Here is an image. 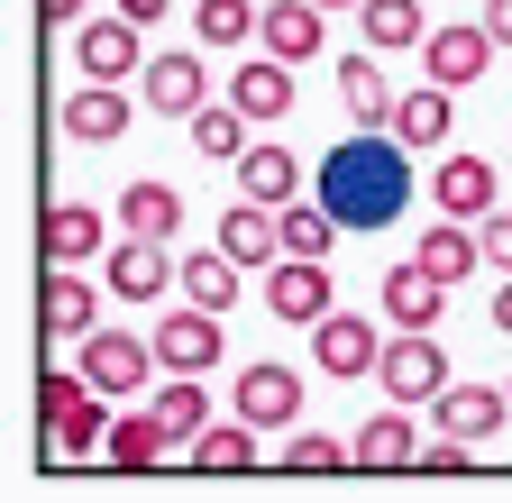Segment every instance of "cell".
<instances>
[{
	"instance_id": "6da1fadb",
	"label": "cell",
	"mask_w": 512,
	"mask_h": 503,
	"mask_svg": "<svg viewBox=\"0 0 512 503\" xmlns=\"http://www.w3.org/2000/svg\"><path fill=\"white\" fill-rule=\"evenodd\" d=\"M311 193L330 202V211H339L348 229H384V220H403V211H412V147H403L394 129L339 138L330 156H320Z\"/></svg>"
},
{
	"instance_id": "7a4b0ae2",
	"label": "cell",
	"mask_w": 512,
	"mask_h": 503,
	"mask_svg": "<svg viewBox=\"0 0 512 503\" xmlns=\"http://www.w3.org/2000/svg\"><path fill=\"white\" fill-rule=\"evenodd\" d=\"M375 375H384V394H394V403H439L448 385H458V375H448V348L430 330H394L384 357H375Z\"/></svg>"
},
{
	"instance_id": "3957f363",
	"label": "cell",
	"mask_w": 512,
	"mask_h": 503,
	"mask_svg": "<svg viewBox=\"0 0 512 503\" xmlns=\"http://www.w3.org/2000/svg\"><path fill=\"white\" fill-rule=\"evenodd\" d=\"M266 311H275V321H293V330L330 321V311H339L330 257H275V266H266Z\"/></svg>"
},
{
	"instance_id": "277c9868",
	"label": "cell",
	"mask_w": 512,
	"mask_h": 503,
	"mask_svg": "<svg viewBox=\"0 0 512 503\" xmlns=\"http://www.w3.org/2000/svg\"><path fill=\"white\" fill-rule=\"evenodd\" d=\"M220 357H229V339H220V311L183 302V311H165V321H156V366H165V375H211Z\"/></svg>"
},
{
	"instance_id": "5b68a950",
	"label": "cell",
	"mask_w": 512,
	"mask_h": 503,
	"mask_svg": "<svg viewBox=\"0 0 512 503\" xmlns=\"http://www.w3.org/2000/svg\"><path fill=\"white\" fill-rule=\"evenodd\" d=\"M138 101L156 110V119H192L211 101V65L192 46H165V55H147V74H138Z\"/></svg>"
},
{
	"instance_id": "8992f818",
	"label": "cell",
	"mask_w": 512,
	"mask_h": 503,
	"mask_svg": "<svg viewBox=\"0 0 512 503\" xmlns=\"http://www.w3.org/2000/svg\"><path fill=\"white\" fill-rule=\"evenodd\" d=\"M494 28L485 19H467V28H430L421 37V65H430V83H448V92H467V83H485L494 74Z\"/></svg>"
},
{
	"instance_id": "52a82bcc",
	"label": "cell",
	"mask_w": 512,
	"mask_h": 503,
	"mask_svg": "<svg viewBox=\"0 0 512 503\" xmlns=\"http://www.w3.org/2000/svg\"><path fill=\"white\" fill-rule=\"evenodd\" d=\"M74 65H83V83H128V74H147V55H138V19H128V10L83 19V28H74Z\"/></svg>"
},
{
	"instance_id": "ba28073f",
	"label": "cell",
	"mask_w": 512,
	"mask_h": 503,
	"mask_svg": "<svg viewBox=\"0 0 512 503\" xmlns=\"http://www.w3.org/2000/svg\"><path fill=\"white\" fill-rule=\"evenodd\" d=\"M311 357H320L330 385H357V375H375V357H384V330L357 321V311H330V321H311Z\"/></svg>"
},
{
	"instance_id": "9c48e42d",
	"label": "cell",
	"mask_w": 512,
	"mask_h": 503,
	"mask_svg": "<svg viewBox=\"0 0 512 503\" xmlns=\"http://www.w3.org/2000/svg\"><path fill=\"white\" fill-rule=\"evenodd\" d=\"M165 284H174L165 238H110V257H101V293H119V302H165Z\"/></svg>"
},
{
	"instance_id": "30bf717a",
	"label": "cell",
	"mask_w": 512,
	"mask_h": 503,
	"mask_svg": "<svg viewBox=\"0 0 512 503\" xmlns=\"http://www.w3.org/2000/svg\"><path fill=\"white\" fill-rule=\"evenodd\" d=\"M74 357L101 394H138L156 375V339H128V330H92V339H74Z\"/></svg>"
},
{
	"instance_id": "8fae6325",
	"label": "cell",
	"mask_w": 512,
	"mask_h": 503,
	"mask_svg": "<svg viewBox=\"0 0 512 503\" xmlns=\"http://www.w3.org/2000/svg\"><path fill=\"white\" fill-rule=\"evenodd\" d=\"M348 458H357L366 476H394V467H412V458H421V430H412V403H394V394H384V412H366V421H357Z\"/></svg>"
},
{
	"instance_id": "7c38bea8",
	"label": "cell",
	"mask_w": 512,
	"mask_h": 503,
	"mask_svg": "<svg viewBox=\"0 0 512 503\" xmlns=\"http://www.w3.org/2000/svg\"><path fill=\"white\" fill-rule=\"evenodd\" d=\"M238 412H247L256 430H293V421H302V375L275 366V357H247V366H238Z\"/></svg>"
},
{
	"instance_id": "4fadbf2b",
	"label": "cell",
	"mask_w": 512,
	"mask_h": 503,
	"mask_svg": "<svg viewBox=\"0 0 512 503\" xmlns=\"http://www.w3.org/2000/svg\"><path fill=\"white\" fill-rule=\"evenodd\" d=\"M110 403H119V394H101V385H92L64 421H46V467H83V458H101V449H110V421H119Z\"/></svg>"
},
{
	"instance_id": "5bb4252c",
	"label": "cell",
	"mask_w": 512,
	"mask_h": 503,
	"mask_svg": "<svg viewBox=\"0 0 512 503\" xmlns=\"http://www.w3.org/2000/svg\"><path fill=\"white\" fill-rule=\"evenodd\" d=\"M128 119H138V101H128L119 83H83L74 101H64V138L74 147H110V138H128Z\"/></svg>"
},
{
	"instance_id": "9a60e30c",
	"label": "cell",
	"mask_w": 512,
	"mask_h": 503,
	"mask_svg": "<svg viewBox=\"0 0 512 503\" xmlns=\"http://www.w3.org/2000/svg\"><path fill=\"white\" fill-rule=\"evenodd\" d=\"M92 257H110V220L92 202H55L46 211V266H92Z\"/></svg>"
},
{
	"instance_id": "2e32d148",
	"label": "cell",
	"mask_w": 512,
	"mask_h": 503,
	"mask_svg": "<svg viewBox=\"0 0 512 503\" xmlns=\"http://www.w3.org/2000/svg\"><path fill=\"white\" fill-rule=\"evenodd\" d=\"M220 247H229L238 266H275V257H284V220H275V202H247V193H238V202L220 211Z\"/></svg>"
},
{
	"instance_id": "e0dca14e",
	"label": "cell",
	"mask_w": 512,
	"mask_h": 503,
	"mask_svg": "<svg viewBox=\"0 0 512 503\" xmlns=\"http://www.w3.org/2000/svg\"><path fill=\"white\" fill-rule=\"evenodd\" d=\"M439 311H448V284H439L421 257L384 275V321H394V330H439Z\"/></svg>"
},
{
	"instance_id": "ac0fdd59",
	"label": "cell",
	"mask_w": 512,
	"mask_h": 503,
	"mask_svg": "<svg viewBox=\"0 0 512 503\" xmlns=\"http://www.w3.org/2000/svg\"><path fill=\"white\" fill-rule=\"evenodd\" d=\"M503 421H512V394H494V385H448L430 403V430H448V439H485Z\"/></svg>"
},
{
	"instance_id": "d6986e66",
	"label": "cell",
	"mask_w": 512,
	"mask_h": 503,
	"mask_svg": "<svg viewBox=\"0 0 512 503\" xmlns=\"http://www.w3.org/2000/svg\"><path fill=\"white\" fill-rule=\"evenodd\" d=\"M494 193H503V183H494L485 156H439V174H430V202H439V211H458V220H485Z\"/></svg>"
},
{
	"instance_id": "ffe728a7",
	"label": "cell",
	"mask_w": 512,
	"mask_h": 503,
	"mask_svg": "<svg viewBox=\"0 0 512 503\" xmlns=\"http://www.w3.org/2000/svg\"><path fill=\"white\" fill-rule=\"evenodd\" d=\"M412 257H421V266H430L439 284H467V275L485 266V229H467L458 211H448L439 229H421V247H412Z\"/></svg>"
},
{
	"instance_id": "44dd1931",
	"label": "cell",
	"mask_w": 512,
	"mask_h": 503,
	"mask_svg": "<svg viewBox=\"0 0 512 503\" xmlns=\"http://www.w3.org/2000/svg\"><path fill=\"white\" fill-rule=\"evenodd\" d=\"M238 193H247V202H275V211H284V202L302 193V156H293V147H275V138H256V147L238 156Z\"/></svg>"
},
{
	"instance_id": "7402d4cb",
	"label": "cell",
	"mask_w": 512,
	"mask_h": 503,
	"mask_svg": "<svg viewBox=\"0 0 512 503\" xmlns=\"http://www.w3.org/2000/svg\"><path fill=\"white\" fill-rule=\"evenodd\" d=\"M37 321H46V339H92V330H101V321H92V284H83L74 266H46Z\"/></svg>"
},
{
	"instance_id": "603a6c76",
	"label": "cell",
	"mask_w": 512,
	"mask_h": 503,
	"mask_svg": "<svg viewBox=\"0 0 512 503\" xmlns=\"http://www.w3.org/2000/svg\"><path fill=\"white\" fill-rule=\"evenodd\" d=\"M339 101H348V119H357V129H394V83H384V65H375V46L366 55H348V65H339Z\"/></svg>"
},
{
	"instance_id": "cb8c5ba5",
	"label": "cell",
	"mask_w": 512,
	"mask_h": 503,
	"mask_svg": "<svg viewBox=\"0 0 512 503\" xmlns=\"http://www.w3.org/2000/svg\"><path fill=\"white\" fill-rule=\"evenodd\" d=\"M165 449H174V430H165L156 403H147V412H119V421H110V449H101V458L128 467V476H147V467H165Z\"/></svg>"
},
{
	"instance_id": "d4e9b609",
	"label": "cell",
	"mask_w": 512,
	"mask_h": 503,
	"mask_svg": "<svg viewBox=\"0 0 512 503\" xmlns=\"http://www.w3.org/2000/svg\"><path fill=\"white\" fill-rule=\"evenodd\" d=\"M192 467H202V476H247V467H256V421L229 412V421H211V430H192Z\"/></svg>"
},
{
	"instance_id": "484cf974",
	"label": "cell",
	"mask_w": 512,
	"mask_h": 503,
	"mask_svg": "<svg viewBox=\"0 0 512 503\" xmlns=\"http://www.w3.org/2000/svg\"><path fill=\"white\" fill-rule=\"evenodd\" d=\"M229 101L256 119V129H266V119H284V110H293V65H284V55H266V65H238V74H229Z\"/></svg>"
},
{
	"instance_id": "4316f807",
	"label": "cell",
	"mask_w": 512,
	"mask_h": 503,
	"mask_svg": "<svg viewBox=\"0 0 512 503\" xmlns=\"http://www.w3.org/2000/svg\"><path fill=\"white\" fill-rule=\"evenodd\" d=\"M320 19H330L320 0H275V10H266V37H256V46L284 55V65H311V55H320Z\"/></svg>"
},
{
	"instance_id": "83f0119b",
	"label": "cell",
	"mask_w": 512,
	"mask_h": 503,
	"mask_svg": "<svg viewBox=\"0 0 512 503\" xmlns=\"http://www.w3.org/2000/svg\"><path fill=\"white\" fill-rule=\"evenodd\" d=\"M238 257L229 247H202V257H174V284H183V302H202V311H229L238 302Z\"/></svg>"
},
{
	"instance_id": "f1b7e54d",
	"label": "cell",
	"mask_w": 512,
	"mask_h": 503,
	"mask_svg": "<svg viewBox=\"0 0 512 503\" xmlns=\"http://www.w3.org/2000/svg\"><path fill=\"white\" fill-rule=\"evenodd\" d=\"M183 129H192V147H202L211 165H238V156L256 147V138H247V129H256V119H247L238 101H202V110H192V119H183Z\"/></svg>"
},
{
	"instance_id": "f546056e",
	"label": "cell",
	"mask_w": 512,
	"mask_h": 503,
	"mask_svg": "<svg viewBox=\"0 0 512 503\" xmlns=\"http://www.w3.org/2000/svg\"><path fill=\"white\" fill-rule=\"evenodd\" d=\"M119 229L174 247V229H183V193H174V183H128V193H119Z\"/></svg>"
},
{
	"instance_id": "4dcf8cb0",
	"label": "cell",
	"mask_w": 512,
	"mask_h": 503,
	"mask_svg": "<svg viewBox=\"0 0 512 503\" xmlns=\"http://www.w3.org/2000/svg\"><path fill=\"white\" fill-rule=\"evenodd\" d=\"M275 220H284V257H330V247H339V229H348V220H339L330 202H320V193H311V202L293 193Z\"/></svg>"
},
{
	"instance_id": "1f68e13d",
	"label": "cell",
	"mask_w": 512,
	"mask_h": 503,
	"mask_svg": "<svg viewBox=\"0 0 512 503\" xmlns=\"http://www.w3.org/2000/svg\"><path fill=\"white\" fill-rule=\"evenodd\" d=\"M192 37L202 46H247V37H266V10H256V0H192Z\"/></svg>"
},
{
	"instance_id": "d6a6232c",
	"label": "cell",
	"mask_w": 512,
	"mask_h": 503,
	"mask_svg": "<svg viewBox=\"0 0 512 503\" xmlns=\"http://www.w3.org/2000/svg\"><path fill=\"white\" fill-rule=\"evenodd\" d=\"M357 28H366L375 55H394V46H421V37H430L421 0H357Z\"/></svg>"
},
{
	"instance_id": "836d02e7",
	"label": "cell",
	"mask_w": 512,
	"mask_h": 503,
	"mask_svg": "<svg viewBox=\"0 0 512 503\" xmlns=\"http://www.w3.org/2000/svg\"><path fill=\"white\" fill-rule=\"evenodd\" d=\"M394 138L403 147H439L448 138V83H421V92L394 101Z\"/></svg>"
},
{
	"instance_id": "e575fe53",
	"label": "cell",
	"mask_w": 512,
	"mask_h": 503,
	"mask_svg": "<svg viewBox=\"0 0 512 503\" xmlns=\"http://www.w3.org/2000/svg\"><path fill=\"white\" fill-rule=\"evenodd\" d=\"M156 421H165L174 439L211 430V394H202V375H165V385H156Z\"/></svg>"
},
{
	"instance_id": "d590c367",
	"label": "cell",
	"mask_w": 512,
	"mask_h": 503,
	"mask_svg": "<svg viewBox=\"0 0 512 503\" xmlns=\"http://www.w3.org/2000/svg\"><path fill=\"white\" fill-rule=\"evenodd\" d=\"M284 467L293 476H330V467H357V458H348V439H330V430H293L284 439Z\"/></svg>"
},
{
	"instance_id": "8d00e7d4",
	"label": "cell",
	"mask_w": 512,
	"mask_h": 503,
	"mask_svg": "<svg viewBox=\"0 0 512 503\" xmlns=\"http://www.w3.org/2000/svg\"><path fill=\"white\" fill-rule=\"evenodd\" d=\"M83 394H92V375H83V357H74V366H46V375H37V421H64V412L83 403Z\"/></svg>"
},
{
	"instance_id": "74e56055",
	"label": "cell",
	"mask_w": 512,
	"mask_h": 503,
	"mask_svg": "<svg viewBox=\"0 0 512 503\" xmlns=\"http://www.w3.org/2000/svg\"><path fill=\"white\" fill-rule=\"evenodd\" d=\"M412 467H421V476H467V467H476V439H448V430H439V439H421Z\"/></svg>"
},
{
	"instance_id": "f35d334b",
	"label": "cell",
	"mask_w": 512,
	"mask_h": 503,
	"mask_svg": "<svg viewBox=\"0 0 512 503\" xmlns=\"http://www.w3.org/2000/svg\"><path fill=\"white\" fill-rule=\"evenodd\" d=\"M476 229H485V266H494V275H512V211H485Z\"/></svg>"
},
{
	"instance_id": "ab89813d",
	"label": "cell",
	"mask_w": 512,
	"mask_h": 503,
	"mask_svg": "<svg viewBox=\"0 0 512 503\" xmlns=\"http://www.w3.org/2000/svg\"><path fill=\"white\" fill-rule=\"evenodd\" d=\"M37 10H46L55 28H83V10H92V0H37Z\"/></svg>"
},
{
	"instance_id": "60d3db41",
	"label": "cell",
	"mask_w": 512,
	"mask_h": 503,
	"mask_svg": "<svg viewBox=\"0 0 512 503\" xmlns=\"http://www.w3.org/2000/svg\"><path fill=\"white\" fill-rule=\"evenodd\" d=\"M485 28H494V37L512 46V0H485Z\"/></svg>"
},
{
	"instance_id": "b9f144b4",
	"label": "cell",
	"mask_w": 512,
	"mask_h": 503,
	"mask_svg": "<svg viewBox=\"0 0 512 503\" xmlns=\"http://www.w3.org/2000/svg\"><path fill=\"white\" fill-rule=\"evenodd\" d=\"M494 330H503V339H512V275H503V284H494Z\"/></svg>"
},
{
	"instance_id": "7bdbcfd3",
	"label": "cell",
	"mask_w": 512,
	"mask_h": 503,
	"mask_svg": "<svg viewBox=\"0 0 512 503\" xmlns=\"http://www.w3.org/2000/svg\"><path fill=\"white\" fill-rule=\"evenodd\" d=\"M119 10L138 19V28H156V19H165V0H119Z\"/></svg>"
},
{
	"instance_id": "ee69618b",
	"label": "cell",
	"mask_w": 512,
	"mask_h": 503,
	"mask_svg": "<svg viewBox=\"0 0 512 503\" xmlns=\"http://www.w3.org/2000/svg\"><path fill=\"white\" fill-rule=\"evenodd\" d=\"M320 10H357V0H320Z\"/></svg>"
},
{
	"instance_id": "f6af8a7d",
	"label": "cell",
	"mask_w": 512,
	"mask_h": 503,
	"mask_svg": "<svg viewBox=\"0 0 512 503\" xmlns=\"http://www.w3.org/2000/svg\"><path fill=\"white\" fill-rule=\"evenodd\" d=\"M503 394H512V385H503Z\"/></svg>"
}]
</instances>
